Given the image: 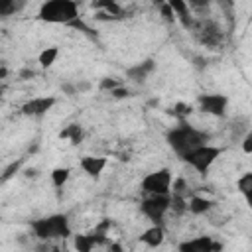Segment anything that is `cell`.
<instances>
[{
	"instance_id": "6da1fadb",
	"label": "cell",
	"mask_w": 252,
	"mask_h": 252,
	"mask_svg": "<svg viewBox=\"0 0 252 252\" xmlns=\"http://www.w3.org/2000/svg\"><path fill=\"white\" fill-rule=\"evenodd\" d=\"M207 142H209V134L193 128L191 124H187V120H179V124L167 132V144L181 159L193 150L205 146Z\"/></svg>"
},
{
	"instance_id": "7a4b0ae2",
	"label": "cell",
	"mask_w": 252,
	"mask_h": 252,
	"mask_svg": "<svg viewBox=\"0 0 252 252\" xmlns=\"http://www.w3.org/2000/svg\"><path fill=\"white\" fill-rule=\"evenodd\" d=\"M37 18L47 24L71 26L75 20H79V4L73 0H47L41 4Z\"/></svg>"
},
{
	"instance_id": "3957f363",
	"label": "cell",
	"mask_w": 252,
	"mask_h": 252,
	"mask_svg": "<svg viewBox=\"0 0 252 252\" xmlns=\"http://www.w3.org/2000/svg\"><path fill=\"white\" fill-rule=\"evenodd\" d=\"M32 230L39 240L67 238L71 236V224L65 215H49L32 222Z\"/></svg>"
},
{
	"instance_id": "277c9868",
	"label": "cell",
	"mask_w": 252,
	"mask_h": 252,
	"mask_svg": "<svg viewBox=\"0 0 252 252\" xmlns=\"http://www.w3.org/2000/svg\"><path fill=\"white\" fill-rule=\"evenodd\" d=\"M220 154H222V148L205 144V146L193 150L191 154H187V156L183 158V161H187L195 171H199V173H207Z\"/></svg>"
},
{
	"instance_id": "5b68a950",
	"label": "cell",
	"mask_w": 252,
	"mask_h": 252,
	"mask_svg": "<svg viewBox=\"0 0 252 252\" xmlns=\"http://www.w3.org/2000/svg\"><path fill=\"white\" fill-rule=\"evenodd\" d=\"M171 183H173L171 171L167 167H161V169H156V171L148 173L142 179V191L148 193V195H169L171 193Z\"/></svg>"
},
{
	"instance_id": "8992f818",
	"label": "cell",
	"mask_w": 252,
	"mask_h": 252,
	"mask_svg": "<svg viewBox=\"0 0 252 252\" xmlns=\"http://www.w3.org/2000/svg\"><path fill=\"white\" fill-rule=\"evenodd\" d=\"M169 209H171V193L169 195H148L140 205L142 215L150 219L154 224H159Z\"/></svg>"
},
{
	"instance_id": "52a82bcc",
	"label": "cell",
	"mask_w": 252,
	"mask_h": 252,
	"mask_svg": "<svg viewBox=\"0 0 252 252\" xmlns=\"http://www.w3.org/2000/svg\"><path fill=\"white\" fill-rule=\"evenodd\" d=\"M199 110L205 114H213V116H222L228 104V96L226 94H219V93H211V94H199L197 98Z\"/></svg>"
},
{
	"instance_id": "ba28073f",
	"label": "cell",
	"mask_w": 252,
	"mask_h": 252,
	"mask_svg": "<svg viewBox=\"0 0 252 252\" xmlns=\"http://www.w3.org/2000/svg\"><path fill=\"white\" fill-rule=\"evenodd\" d=\"M195 33H197V39L207 45V47H217L222 43V30L219 28L217 22H201L197 28H195Z\"/></svg>"
},
{
	"instance_id": "9c48e42d",
	"label": "cell",
	"mask_w": 252,
	"mask_h": 252,
	"mask_svg": "<svg viewBox=\"0 0 252 252\" xmlns=\"http://www.w3.org/2000/svg\"><path fill=\"white\" fill-rule=\"evenodd\" d=\"M53 104H55V96H35L22 106V112L26 116H41L47 110H51Z\"/></svg>"
},
{
	"instance_id": "30bf717a",
	"label": "cell",
	"mask_w": 252,
	"mask_h": 252,
	"mask_svg": "<svg viewBox=\"0 0 252 252\" xmlns=\"http://www.w3.org/2000/svg\"><path fill=\"white\" fill-rule=\"evenodd\" d=\"M213 244L215 240L211 236H197L191 240H183L177 250L179 252H213Z\"/></svg>"
},
{
	"instance_id": "8fae6325",
	"label": "cell",
	"mask_w": 252,
	"mask_h": 252,
	"mask_svg": "<svg viewBox=\"0 0 252 252\" xmlns=\"http://www.w3.org/2000/svg\"><path fill=\"white\" fill-rule=\"evenodd\" d=\"M106 163H108V159H106V158H100V156H85V158L79 161L81 169H83L87 175H91V177H98V175L104 171Z\"/></svg>"
},
{
	"instance_id": "7c38bea8",
	"label": "cell",
	"mask_w": 252,
	"mask_h": 252,
	"mask_svg": "<svg viewBox=\"0 0 252 252\" xmlns=\"http://www.w3.org/2000/svg\"><path fill=\"white\" fill-rule=\"evenodd\" d=\"M154 69H156L154 59H146V61H142V63H138V65L128 67V69H126V77L132 79L134 83H144V81L148 79V75H150Z\"/></svg>"
},
{
	"instance_id": "4fadbf2b",
	"label": "cell",
	"mask_w": 252,
	"mask_h": 252,
	"mask_svg": "<svg viewBox=\"0 0 252 252\" xmlns=\"http://www.w3.org/2000/svg\"><path fill=\"white\" fill-rule=\"evenodd\" d=\"M163 240H165V232H163V228L159 224H152L150 228H146L140 234V242H144L150 248H158Z\"/></svg>"
},
{
	"instance_id": "5bb4252c",
	"label": "cell",
	"mask_w": 252,
	"mask_h": 252,
	"mask_svg": "<svg viewBox=\"0 0 252 252\" xmlns=\"http://www.w3.org/2000/svg\"><path fill=\"white\" fill-rule=\"evenodd\" d=\"M236 189L244 197L246 205L252 209V171H246L236 179Z\"/></svg>"
},
{
	"instance_id": "9a60e30c",
	"label": "cell",
	"mask_w": 252,
	"mask_h": 252,
	"mask_svg": "<svg viewBox=\"0 0 252 252\" xmlns=\"http://www.w3.org/2000/svg\"><path fill=\"white\" fill-rule=\"evenodd\" d=\"M169 6L173 8L175 18H179L185 28H193V20H191V14H189V4H185L181 0H169Z\"/></svg>"
},
{
	"instance_id": "2e32d148",
	"label": "cell",
	"mask_w": 252,
	"mask_h": 252,
	"mask_svg": "<svg viewBox=\"0 0 252 252\" xmlns=\"http://www.w3.org/2000/svg\"><path fill=\"white\" fill-rule=\"evenodd\" d=\"M93 8L100 10V12H106L112 20H120L122 18V6L114 0H104V2H94Z\"/></svg>"
},
{
	"instance_id": "e0dca14e",
	"label": "cell",
	"mask_w": 252,
	"mask_h": 252,
	"mask_svg": "<svg viewBox=\"0 0 252 252\" xmlns=\"http://www.w3.org/2000/svg\"><path fill=\"white\" fill-rule=\"evenodd\" d=\"M211 207H213V201L207 199V197L193 195V197L189 199V213H193V215H205Z\"/></svg>"
},
{
	"instance_id": "ac0fdd59",
	"label": "cell",
	"mask_w": 252,
	"mask_h": 252,
	"mask_svg": "<svg viewBox=\"0 0 252 252\" xmlns=\"http://www.w3.org/2000/svg\"><path fill=\"white\" fill-rule=\"evenodd\" d=\"M59 138L61 140H69L71 144H79L83 140V128L79 124H69L67 128H63L59 132Z\"/></svg>"
},
{
	"instance_id": "d6986e66",
	"label": "cell",
	"mask_w": 252,
	"mask_h": 252,
	"mask_svg": "<svg viewBox=\"0 0 252 252\" xmlns=\"http://www.w3.org/2000/svg\"><path fill=\"white\" fill-rule=\"evenodd\" d=\"M57 57H59V49H57L55 45H51V47H45V49L39 53L37 61H39V65H41L43 69H47V67H51V65L55 63Z\"/></svg>"
},
{
	"instance_id": "ffe728a7",
	"label": "cell",
	"mask_w": 252,
	"mask_h": 252,
	"mask_svg": "<svg viewBox=\"0 0 252 252\" xmlns=\"http://www.w3.org/2000/svg\"><path fill=\"white\" fill-rule=\"evenodd\" d=\"M108 228H110V220L108 219H102L94 228H93V232H91V236H93V240H94V244H102V242H106V234H108Z\"/></svg>"
},
{
	"instance_id": "44dd1931",
	"label": "cell",
	"mask_w": 252,
	"mask_h": 252,
	"mask_svg": "<svg viewBox=\"0 0 252 252\" xmlns=\"http://www.w3.org/2000/svg\"><path fill=\"white\" fill-rule=\"evenodd\" d=\"M73 244H75V250L77 252H91L93 246H94V240H93L91 234H77L75 240H73Z\"/></svg>"
},
{
	"instance_id": "7402d4cb",
	"label": "cell",
	"mask_w": 252,
	"mask_h": 252,
	"mask_svg": "<svg viewBox=\"0 0 252 252\" xmlns=\"http://www.w3.org/2000/svg\"><path fill=\"white\" fill-rule=\"evenodd\" d=\"M69 175H71V169H69V167H55V169L51 171V181H53V185L59 189V187H63V185L69 181Z\"/></svg>"
},
{
	"instance_id": "603a6c76",
	"label": "cell",
	"mask_w": 252,
	"mask_h": 252,
	"mask_svg": "<svg viewBox=\"0 0 252 252\" xmlns=\"http://www.w3.org/2000/svg\"><path fill=\"white\" fill-rule=\"evenodd\" d=\"M171 211L177 215H183L185 211H189V199L181 195H171Z\"/></svg>"
},
{
	"instance_id": "cb8c5ba5",
	"label": "cell",
	"mask_w": 252,
	"mask_h": 252,
	"mask_svg": "<svg viewBox=\"0 0 252 252\" xmlns=\"http://www.w3.org/2000/svg\"><path fill=\"white\" fill-rule=\"evenodd\" d=\"M187 189H189V185H187V181H185L183 177L173 179V183H171V195H181V197H185V195H187Z\"/></svg>"
},
{
	"instance_id": "d4e9b609",
	"label": "cell",
	"mask_w": 252,
	"mask_h": 252,
	"mask_svg": "<svg viewBox=\"0 0 252 252\" xmlns=\"http://www.w3.org/2000/svg\"><path fill=\"white\" fill-rule=\"evenodd\" d=\"M171 112H173V116H177L179 120H185L193 110H191V106H189V104H185V102H177V104L171 108Z\"/></svg>"
},
{
	"instance_id": "484cf974",
	"label": "cell",
	"mask_w": 252,
	"mask_h": 252,
	"mask_svg": "<svg viewBox=\"0 0 252 252\" xmlns=\"http://www.w3.org/2000/svg\"><path fill=\"white\" fill-rule=\"evenodd\" d=\"M18 8H22V4H16L14 0H2V2H0V16H10V14H14Z\"/></svg>"
},
{
	"instance_id": "4316f807",
	"label": "cell",
	"mask_w": 252,
	"mask_h": 252,
	"mask_svg": "<svg viewBox=\"0 0 252 252\" xmlns=\"http://www.w3.org/2000/svg\"><path fill=\"white\" fill-rule=\"evenodd\" d=\"M159 10H161V16H163V20H165V22H169V24H171V22H175V20H177V18H175L173 8L169 6V2H163V4L159 6Z\"/></svg>"
},
{
	"instance_id": "83f0119b",
	"label": "cell",
	"mask_w": 252,
	"mask_h": 252,
	"mask_svg": "<svg viewBox=\"0 0 252 252\" xmlns=\"http://www.w3.org/2000/svg\"><path fill=\"white\" fill-rule=\"evenodd\" d=\"M118 87H120V83H118L116 79L104 77V79L100 81V89H102V91H110V93H112V91H114V89H118Z\"/></svg>"
},
{
	"instance_id": "f1b7e54d",
	"label": "cell",
	"mask_w": 252,
	"mask_h": 252,
	"mask_svg": "<svg viewBox=\"0 0 252 252\" xmlns=\"http://www.w3.org/2000/svg\"><path fill=\"white\" fill-rule=\"evenodd\" d=\"M18 169H20V161H12V163L4 169V173H2V183H6V181H8V179L18 171Z\"/></svg>"
},
{
	"instance_id": "f546056e",
	"label": "cell",
	"mask_w": 252,
	"mask_h": 252,
	"mask_svg": "<svg viewBox=\"0 0 252 252\" xmlns=\"http://www.w3.org/2000/svg\"><path fill=\"white\" fill-rule=\"evenodd\" d=\"M242 152L244 154H252V130H248L242 138Z\"/></svg>"
},
{
	"instance_id": "4dcf8cb0",
	"label": "cell",
	"mask_w": 252,
	"mask_h": 252,
	"mask_svg": "<svg viewBox=\"0 0 252 252\" xmlns=\"http://www.w3.org/2000/svg\"><path fill=\"white\" fill-rule=\"evenodd\" d=\"M75 87H77V93H89L93 89V85L89 81H85V79H81L79 83H75Z\"/></svg>"
},
{
	"instance_id": "1f68e13d",
	"label": "cell",
	"mask_w": 252,
	"mask_h": 252,
	"mask_svg": "<svg viewBox=\"0 0 252 252\" xmlns=\"http://www.w3.org/2000/svg\"><path fill=\"white\" fill-rule=\"evenodd\" d=\"M110 94H112L114 98H126V96L130 94V91H128L126 87H122V85H120V87H118V89H114Z\"/></svg>"
},
{
	"instance_id": "d6a6232c",
	"label": "cell",
	"mask_w": 252,
	"mask_h": 252,
	"mask_svg": "<svg viewBox=\"0 0 252 252\" xmlns=\"http://www.w3.org/2000/svg\"><path fill=\"white\" fill-rule=\"evenodd\" d=\"M61 91H63L67 96H73V94H77V87H75V85H71V83H65V85L61 87Z\"/></svg>"
},
{
	"instance_id": "836d02e7",
	"label": "cell",
	"mask_w": 252,
	"mask_h": 252,
	"mask_svg": "<svg viewBox=\"0 0 252 252\" xmlns=\"http://www.w3.org/2000/svg\"><path fill=\"white\" fill-rule=\"evenodd\" d=\"M35 73H33V69H22L20 71V79H32Z\"/></svg>"
},
{
	"instance_id": "e575fe53",
	"label": "cell",
	"mask_w": 252,
	"mask_h": 252,
	"mask_svg": "<svg viewBox=\"0 0 252 252\" xmlns=\"http://www.w3.org/2000/svg\"><path fill=\"white\" fill-rule=\"evenodd\" d=\"M108 252H122V244L120 242H110L108 244Z\"/></svg>"
},
{
	"instance_id": "d590c367",
	"label": "cell",
	"mask_w": 252,
	"mask_h": 252,
	"mask_svg": "<svg viewBox=\"0 0 252 252\" xmlns=\"http://www.w3.org/2000/svg\"><path fill=\"white\" fill-rule=\"evenodd\" d=\"M220 250H222V244L215 240V244H213V252H220Z\"/></svg>"
},
{
	"instance_id": "8d00e7d4",
	"label": "cell",
	"mask_w": 252,
	"mask_h": 252,
	"mask_svg": "<svg viewBox=\"0 0 252 252\" xmlns=\"http://www.w3.org/2000/svg\"><path fill=\"white\" fill-rule=\"evenodd\" d=\"M6 75H8V69H6V65H2V69H0V79H6Z\"/></svg>"
},
{
	"instance_id": "74e56055",
	"label": "cell",
	"mask_w": 252,
	"mask_h": 252,
	"mask_svg": "<svg viewBox=\"0 0 252 252\" xmlns=\"http://www.w3.org/2000/svg\"><path fill=\"white\" fill-rule=\"evenodd\" d=\"M49 252H63V250H61L59 246H51V250H49Z\"/></svg>"
},
{
	"instance_id": "f35d334b",
	"label": "cell",
	"mask_w": 252,
	"mask_h": 252,
	"mask_svg": "<svg viewBox=\"0 0 252 252\" xmlns=\"http://www.w3.org/2000/svg\"><path fill=\"white\" fill-rule=\"evenodd\" d=\"M28 177H32V175H35V169H28V173H26Z\"/></svg>"
}]
</instances>
